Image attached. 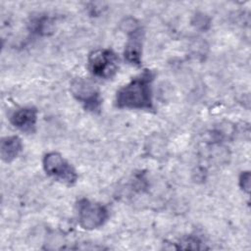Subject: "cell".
<instances>
[{
  "mask_svg": "<svg viewBox=\"0 0 251 251\" xmlns=\"http://www.w3.org/2000/svg\"><path fill=\"white\" fill-rule=\"evenodd\" d=\"M155 73L143 70L126 84L121 86L115 96V106L119 109L154 110L152 84Z\"/></svg>",
  "mask_w": 251,
  "mask_h": 251,
  "instance_id": "1",
  "label": "cell"
},
{
  "mask_svg": "<svg viewBox=\"0 0 251 251\" xmlns=\"http://www.w3.org/2000/svg\"><path fill=\"white\" fill-rule=\"evenodd\" d=\"M71 92L86 111L93 114L101 111L102 97L100 91L89 79L83 77L75 78L71 82Z\"/></svg>",
  "mask_w": 251,
  "mask_h": 251,
  "instance_id": "5",
  "label": "cell"
},
{
  "mask_svg": "<svg viewBox=\"0 0 251 251\" xmlns=\"http://www.w3.org/2000/svg\"><path fill=\"white\" fill-rule=\"evenodd\" d=\"M38 112L34 107H23L16 110L10 118L11 124L19 130L33 133L36 129Z\"/></svg>",
  "mask_w": 251,
  "mask_h": 251,
  "instance_id": "7",
  "label": "cell"
},
{
  "mask_svg": "<svg viewBox=\"0 0 251 251\" xmlns=\"http://www.w3.org/2000/svg\"><path fill=\"white\" fill-rule=\"evenodd\" d=\"M125 30L127 34V42L125 47V59L131 65L140 66L142 57L143 30L134 19L126 20Z\"/></svg>",
  "mask_w": 251,
  "mask_h": 251,
  "instance_id": "6",
  "label": "cell"
},
{
  "mask_svg": "<svg viewBox=\"0 0 251 251\" xmlns=\"http://www.w3.org/2000/svg\"><path fill=\"white\" fill-rule=\"evenodd\" d=\"M53 21L47 16H41L33 19L30 24V29L40 35H47L53 30Z\"/></svg>",
  "mask_w": 251,
  "mask_h": 251,
  "instance_id": "9",
  "label": "cell"
},
{
  "mask_svg": "<svg viewBox=\"0 0 251 251\" xmlns=\"http://www.w3.org/2000/svg\"><path fill=\"white\" fill-rule=\"evenodd\" d=\"M87 68L94 76L110 79L119 70V59L112 49H96L88 55Z\"/></svg>",
  "mask_w": 251,
  "mask_h": 251,
  "instance_id": "3",
  "label": "cell"
},
{
  "mask_svg": "<svg viewBox=\"0 0 251 251\" xmlns=\"http://www.w3.org/2000/svg\"><path fill=\"white\" fill-rule=\"evenodd\" d=\"M42 165L44 172L57 181L66 185H74L77 180L75 168L58 152L52 151L45 154Z\"/></svg>",
  "mask_w": 251,
  "mask_h": 251,
  "instance_id": "4",
  "label": "cell"
},
{
  "mask_svg": "<svg viewBox=\"0 0 251 251\" xmlns=\"http://www.w3.org/2000/svg\"><path fill=\"white\" fill-rule=\"evenodd\" d=\"M75 207L78 224L83 229L99 228L109 219V211L105 205L87 198L77 200Z\"/></svg>",
  "mask_w": 251,
  "mask_h": 251,
  "instance_id": "2",
  "label": "cell"
},
{
  "mask_svg": "<svg viewBox=\"0 0 251 251\" xmlns=\"http://www.w3.org/2000/svg\"><path fill=\"white\" fill-rule=\"evenodd\" d=\"M177 248L181 249H203L205 246L202 245V241L193 235H187L180 239Z\"/></svg>",
  "mask_w": 251,
  "mask_h": 251,
  "instance_id": "10",
  "label": "cell"
},
{
  "mask_svg": "<svg viewBox=\"0 0 251 251\" xmlns=\"http://www.w3.org/2000/svg\"><path fill=\"white\" fill-rule=\"evenodd\" d=\"M238 182H239V186L240 188L248 193L249 190H250V173L248 171L246 172H242L239 176V179H238Z\"/></svg>",
  "mask_w": 251,
  "mask_h": 251,
  "instance_id": "11",
  "label": "cell"
},
{
  "mask_svg": "<svg viewBox=\"0 0 251 251\" xmlns=\"http://www.w3.org/2000/svg\"><path fill=\"white\" fill-rule=\"evenodd\" d=\"M23 150V142L22 139L17 135L6 136L1 140L0 145V155L1 159L10 163L15 160Z\"/></svg>",
  "mask_w": 251,
  "mask_h": 251,
  "instance_id": "8",
  "label": "cell"
}]
</instances>
